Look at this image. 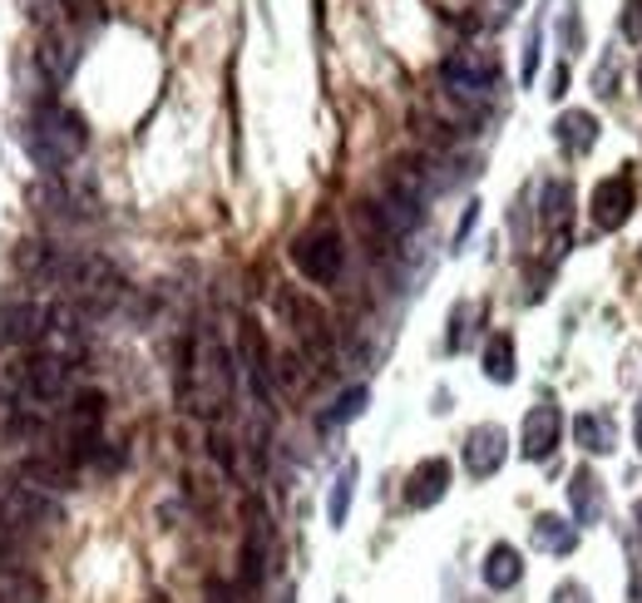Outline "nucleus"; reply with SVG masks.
I'll return each mask as SVG.
<instances>
[{
	"label": "nucleus",
	"mask_w": 642,
	"mask_h": 603,
	"mask_svg": "<svg viewBox=\"0 0 642 603\" xmlns=\"http://www.w3.org/2000/svg\"><path fill=\"white\" fill-rule=\"evenodd\" d=\"M25 148L45 174H59V168L75 164V158L89 148V129L75 109L55 104V99H40L30 124H25Z\"/></svg>",
	"instance_id": "1"
},
{
	"label": "nucleus",
	"mask_w": 642,
	"mask_h": 603,
	"mask_svg": "<svg viewBox=\"0 0 642 603\" xmlns=\"http://www.w3.org/2000/svg\"><path fill=\"white\" fill-rule=\"evenodd\" d=\"M292 263H296V272L306 277V282H316V287H331L336 277H341V267H346V247H341V233L336 227H312V233H302L292 243Z\"/></svg>",
	"instance_id": "2"
},
{
	"label": "nucleus",
	"mask_w": 642,
	"mask_h": 603,
	"mask_svg": "<svg viewBox=\"0 0 642 603\" xmlns=\"http://www.w3.org/2000/svg\"><path fill=\"white\" fill-rule=\"evenodd\" d=\"M0 524L5 529H55L65 524L55 494L35 490V484H0Z\"/></svg>",
	"instance_id": "3"
},
{
	"label": "nucleus",
	"mask_w": 642,
	"mask_h": 603,
	"mask_svg": "<svg viewBox=\"0 0 642 603\" xmlns=\"http://www.w3.org/2000/svg\"><path fill=\"white\" fill-rule=\"evenodd\" d=\"M440 79L450 94L484 99L499 85V65H494V55H484V49H450V55L440 59Z\"/></svg>",
	"instance_id": "4"
},
{
	"label": "nucleus",
	"mask_w": 642,
	"mask_h": 603,
	"mask_svg": "<svg viewBox=\"0 0 642 603\" xmlns=\"http://www.w3.org/2000/svg\"><path fill=\"white\" fill-rule=\"evenodd\" d=\"M69 381H75V361H69V356H55V351L30 356L15 376V386L30 395V401H59V395L69 391Z\"/></svg>",
	"instance_id": "5"
},
{
	"label": "nucleus",
	"mask_w": 642,
	"mask_h": 603,
	"mask_svg": "<svg viewBox=\"0 0 642 603\" xmlns=\"http://www.w3.org/2000/svg\"><path fill=\"white\" fill-rule=\"evenodd\" d=\"M49 332V306L40 302H0V351H25L45 342Z\"/></svg>",
	"instance_id": "6"
},
{
	"label": "nucleus",
	"mask_w": 642,
	"mask_h": 603,
	"mask_svg": "<svg viewBox=\"0 0 642 603\" xmlns=\"http://www.w3.org/2000/svg\"><path fill=\"white\" fill-rule=\"evenodd\" d=\"M632 203H638V188H632L628 174L598 178V188L588 193V213H593V223H598L602 233H612V227L628 223V217H632Z\"/></svg>",
	"instance_id": "7"
},
{
	"label": "nucleus",
	"mask_w": 642,
	"mask_h": 603,
	"mask_svg": "<svg viewBox=\"0 0 642 603\" xmlns=\"http://www.w3.org/2000/svg\"><path fill=\"white\" fill-rule=\"evenodd\" d=\"M559 435H563V411L553 401H539L529 415H523V435H519V450L529 460H549L559 450Z\"/></svg>",
	"instance_id": "8"
},
{
	"label": "nucleus",
	"mask_w": 642,
	"mask_h": 603,
	"mask_svg": "<svg viewBox=\"0 0 642 603\" xmlns=\"http://www.w3.org/2000/svg\"><path fill=\"white\" fill-rule=\"evenodd\" d=\"M504 455H509L504 425H474V431L464 435V470H470L474 480H489V474L504 465Z\"/></svg>",
	"instance_id": "9"
},
{
	"label": "nucleus",
	"mask_w": 642,
	"mask_h": 603,
	"mask_svg": "<svg viewBox=\"0 0 642 603\" xmlns=\"http://www.w3.org/2000/svg\"><path fill=\"white\" fill-rule=\"evenodd\" d=\"M450 460H440V455H430V460H420L410 470V480H405V504L410 510H430V504H440L444 494H450Z\"/></svg>",
	"instance_id": "10"
},
{
	"label": "nucleus",
	"mask_w": 642,
	"mask_h": 603,
	"mask_svg": "<svg viewBox=\"0 0 642 603\" xmlns=\"http://www.w3.org/2000/svg\"><path fill=\"white\" fill-rule=\"evenodd\" d=\"M243 371L257 405H272V351H267V336L257 322H243Z\"/></svg>",
	"instance_id": "11"
},
{
	"label": "nucleus",
	"mask_w": 642,
	"mask_h": 603,
	"mask_svg": "<svg viewBox=\"0 0 642 603\" xmlns=\"http://www.w3.org/2000/svg\"><path fill=\"white\" fill-rule=\"evenodd\" d=\"M568 504H573V524L578 529H588V524L602 520V510H608V500H602V480L588 470V465H578L568 480Z\"/></svg>",
	"instance_id": "12"
},
{
	"label": "nucleus",
	"mask_w": 642,
	"mask_h": 603,
	"mask_svg": "<svg viewBox=\"0 0 642 603\" xmlns=\"http://www.w3.org/2000/svg\"><path fill=\"white\" fill-rule=\"evenodd\" d=\"M20 480L25 484H35V490H75V465L65 460V455H25L20 460Z\"/></svg>",
	"instance_id": "13"
},
{
	"label": "nucleus",
	"mask_w": 642,
	"mask_h": 603,
	"mask_svg": "<svg viewBox=\"0 0 642 603\" xmlns=\"http://www.w3.org/2000/svg\"><path fill=\"white\" fill-rule=\"evenodd\" d=\"M282 306L292 312V326H296V336H302L306 351H312V356H326V346H331V336H326V316L316 312L312 302L292 297V292H282Z\"/></svg>",
	"instance_id": "14"
},
{
	"label": "nucleus",
	"mask_w": 642,
	"mask_h": 603,
	"mask_svg": "<svg viewBox=\"0 0 642 603\" xmlns=\"http://www.w3.org/2000/svg\"><path fill=\"white\" fill-rule=\"evenodd\" d=\"M553 134H559V144L568 148L573 158L593 154V144H598V114H588V109H568V114H559Z\"/></svg>",
	"instance_id": "15"
},
{
	"label": "nucleus",
	"mask_w": 642,
	"mask_h": 603,
	"mask_svg": "<svg viewBox=\"0 0 642 603\" xmlns=\"http://www.w3.org/2000/svg\"><path fill=\"white\" fill-rule=\"evenodd\" d=\"M484 583H489L494 593H504V589H514V583L523 579V554L514 549V544H494L489 554H484Z\"/></svg>",
	"instance_id": "16"
},
{
	"label": "nucleus",
	"mask_w": 642,
	"mask_h": 603,
	"mask_svg": "<svg viewBox=\"0 0 642 603\" xmlns=\"http://www.w3.org/2000/svg\"><path fill=\"white\" fill-rule=\"evenodd\" d=\"M533 544H539L543 554H573L578 549V524L573 520H563V514H539L533 520Z\"/></svg>",
	"instance_id": "17"
},
{
	"label": "nucleus",
	"mask_w": 642,
	"mask_h": 603,
	"mask_svg": "<svg viewBox=\"0 0 642 603\" xmlns=\"http://www.w3.org/2000/svg\"><path fill=\"white\" fill-rule=\"evenodd\" d=\"M573 435H578V445L588 455H612V445H618V435H612V421L602 411H588L573 421Z\"/></svg>",
	"instance_id": "18"
},
{
	"label": "nucleus",
	"mask_w": 642,
	"mask_h": 603,
	"mask_svg": "<svg viewBox=\"0 0 642 603\" xmlns=\"http://www.w3.org/2000/svg\"><path fill=\"white\" fill-rule=\"evenodd\" d=\"M351 500H356V460H346L341 470H336V480H331V500H326V520H331V529H341L346 524Z\"/></svg>",
	"instance_id": "19"
},
{
	"label": "nucleus",
	"mask_w": 642,
	"mask_h": 603,
	"mask_svg": "<svg viewBox=\"0 0 642 603\" xmlns=\"http://www.w3.org/2000/svg\"><path fill=\"white\" fill-rule=\"evenodd\" d=\"M484 376H489L494 386L514 381V336H504V332L489 336V346H484Z\"/></svg>",
	"instance_id": "20"
},
{
	"label": "nucleus",
	"mask_w": 642,
	"mask_h": 603,
	"mask_svg": "<svg viewBox=\"0 0 642 603\" xmlns=\"http://www.w3.org/2000/svg\"><path fill=\"white\" fill-rule=\"evenodd\" d=\"M365 401H371V386H346V391L331 401V411H326L316 425H322V431H336V425L356 421V415L365 411Z\"/></svg>",
	"instance_id": "21"
},
{
	"label": "nucleus",
	"mask_w": 642,
	"mask_h": 603,
	"mask_svg": "<svg viewBox=\"0 0 642 603\" xmlns=\"http://www.w3.org/2000/svg\"><path fill=\"white\" fill-rule=\"evenodd\" d=\"M539 213H543V223L549 227H568V217H573V188L563 183V178H549L543 183V198H539Z\"/></svg>",
	"instance_id": "22"
},
{
	"label": "nucleus",
	"mask_w": 642,
	"mask_h": 603,
	"mask_svg": "<svg viewBox=\"0 0 642 603\" xmlns=\"http://www.w3.org/2000/svg\"><path fill=\"white\" fill-rule=\"evenodd\" d=\"M40 599H45V583H40L35 573H25V569L10 573V583H5V603H40Z\"/></svg>",
	"instance_id": "23"
},
{
	"label": "nucleus",
	"mask_w": 642,
	"mask_h": 603,
	"mask_svg": "<svg viewBox=\"0 0 642 603\" xmlns=\"http://www.w3.org/2000/svg\"><path fill=\"white\" fill-rule=\"evenodd\" d=\"M618 30H622V40H632V45H638V40H642V0H622Z\"/></svg>",
	"instance_id": "24"
},
{
	"label": "nucleus",
	"mask_w": 642,
	"mask_h": 603,
	"mask_svg": "<svg viewBox=\"0 0 642 603\" xmlns=\"http://www.w3.org/2000/svg\"><path fill=\"white\" fill-rule=\"evenodd\" d=\"M578 40H583V30H578V10H563V55H578Z\"/></svg>",
	"instance_id": "25"
},
{
	"label": "nucleus",
	"mask_w": 642,
	"mask_h": 603,
	"mask_svg": "<svg viewBox=\"0 0 642 603\" xmlns=\"http://www.w3.org/2000/svg\"><path fill=\"white\" fill-rule=\"evenodd\" d=\"M0 573H15V539L5 524H0Z\"/></svg>",
	"instance_id": "26"
},
{
	"label": "nucleus",
	"mask_w": 642,
	"mask_h": 603,
	"mask_svg": "<svg viewBox=\"0 0 642 603\" xmlns=\"http://www.w3.org/2000/svg\"><path fill=\"white\" fill-rule=\"evenodd\" d=\"M553 603H593V599H588V589H578V583H559Z\"/></svg>",
	"instance_id": "27"
},
{
	"label": "nucleus",
	"mask_w": 642,
	"mask_h": 603,
	"mask_svg": "<svg viewBox=\"0 0 642 603\" xmlns=\"http://www.w3.org/2000/svg\"><path fill=\"white\" fill-rule=\"evenodd\" d=\"M474 217H480V203H470V208H464V217H460V233H454V243H464V237H470Z\"/></svg>",
	"instance_id": "28"
},
{
	"label": "nucleus",
	"mask_w": 642,
	"mask_h": 603,
	"mask_svg": "<svg viewBox=\"0 0 642 603\" xmlns=\"http://www.w3.org/2000/svg\"><path fill=\"white\" fill-rule=\"evenodd\" d=\"M207 603H237V599H233V593H227V589H223V583H217V579H213V583H207Z\"/></svg>",
	"instance_id": "29"
},
{
	"label": "nucleus",
	"mask_w": 642,
	"mask_h": 603,
	"mask_svg": "<svg viewBox=\"0 0 642 603\" xmlns=\"http://www.w3.org/2000/svg\"><path fill=\"white\" fill-rule=\"evenodd\" d=\"M563 89H568V65H559V69H553V89H549V94H553V99H559V94H563Z\"/></svg>",
	"instance_id": "30"
},
{
	"label": "nucleus",
	"mask_w": 642,
	"mask_h": 603,
	"mask_svg": "<svg viewBox=\"0 0 642 603\" xmlns=\"http://www.w3.org/2000/svg\"><path fill=\"white\" fill-rule=\"evenodd\" d=\"M628 599H632V603H642V573H638V579L628 583Z\"/></svg>",
	"instance_id": "31"
},
{
	"label": "nucleus",
	"mask_w": 642,
	"mask_h": 603,
	"mask_svg": "<svg viewBox=\"0 0 642 603\" xmlns=\"http://www.w3.org/2000/svg\"><path fill=\"white\" fill-rule=\"evenodd\" d=\"M638 445H642V401H638Z\"/></svg>",
	"instance_id": "32"
},
{
	"label": "nucleus",
	"mask_w": 642,
	"mask_h": 603,
	"mask_svg": "<svg viewBox=\"0 0 642 603\" xmlns=\"http://www.w3.org/2000/svg\"><path fill=\"white\" fill-rule=\"evenodd\" d=\"M638 524H642V500H638Z\"/></svg>",
	"instance_id": "33"
},
{
	"label": "nucleus",
	"mask_w": 642,
	"mask_h": 603,
	"mask_svg": "<svg viewBox=\"0 0 642 603\" xmlns=\"http://www.w3.org/2000/svg\"><path fill=\"white\" fill-rule=\"evenodd\" d=\"M0 603H5V589H0Z\"/></svg>",
	"instance_id": "34"
},
{
	"label": "nucleus",
	"mask_w": 642,
	"mask_h": 603,
	"mask_svg": "<svg viewBox=\"0 0 642 603\" xmlns=\"http://www.w3.org/2000/svg\"><path fill=\"white\" fill-rule=\"evenodd\" d=\"M69 5H75V0H69Z\"/></svg>",
	"instance_id": "35"
},
{
	"label": "nucleus",
	"mask_w": 642,
	"mask_h": 603,
	"mask_svg": "<svg viewBox=\"0 0 642 603\" xmlns=\"http://www.w3.org/2000/svg\"><path fill=\"white\" fill-rule=\"evenodd\" d=\"M638 79H642V75H638Z\"/></svg>",
	"instance_id": "36"
}]
</instances>
